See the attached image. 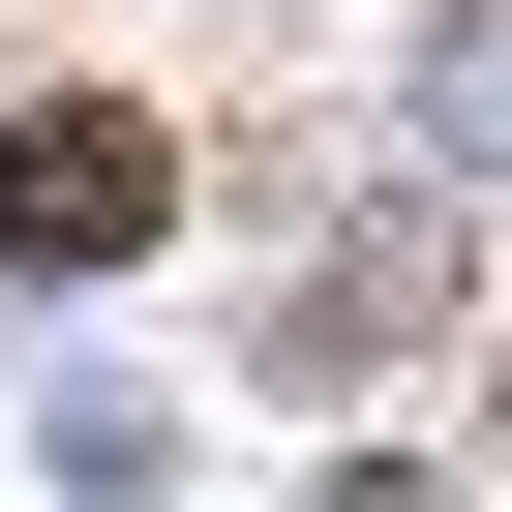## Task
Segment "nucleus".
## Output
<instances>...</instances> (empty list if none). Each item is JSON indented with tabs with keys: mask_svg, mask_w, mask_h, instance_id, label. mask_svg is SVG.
<instances>
[{
	"mask_svg": "<svg viewBox=\"0 0 512 512\" xmlns=\"http://www.w3.org/2000/svg\"><path fill=\"white\" fill-rule=\"evenodd\" d=\"M151 211H181V151H151L121 91H31V121H0V241H31V272H121Z\"/></svg>",
	"mask_w": 512,
	"mask_h": 512,
	"instance_id": "nucleus-1",
	"label": "nucleus"
},
{
	"mask_svg": "<svg viewBox=\"0 0 512 512\" xmlns=\"http://www.w3.org/2000/svg\"><path fill=\"white\" fill-rule=\"evenodd\" d=\"M452 151H482V181H512V31H452Z\"/></svg>",
	"mask_w": 512,
	"mask_h": 512,
	"instance_id": "nucleus-2",
	"label": "nucleus"
}]
</instances>
